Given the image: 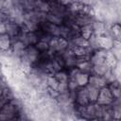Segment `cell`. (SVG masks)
<instances>
[{"mask_svg": "<svg viewBox=\"0 0 121 121\" xmlns=\"http://www.w3.org/2000/svg\"><path fill=\"white\" fill-rule=\"evenodd\" d=\"M89 103H90V101H89V97H88V93H87L86 86L78 87V90L76 91L74 104L77 105V106H86Z\"/></svg>", "mask_w": 121, "mask_h": 121, "instance_id": "obj_1", "label": "cell"}, {"mask_svg": "<svg viewBox=\"0 0 121 121\" xmlns=\"http://www.w3.org/2000/svg\"><path fill=\"white\" fill-rule=\"evenodd\" d=\"M113 99L114 98H113L108 85H106V86L102 87L101 89H99L98 97H97L95 103H97L99 105H109L112 102Z\"/></svg>", "mask_w": 121, "mask_h": 121, "instance_id": "obj_2", "label": "cell"}, {"mask_svg": "<svg viewBox=\"0 0 121 121\" xmlns=\"http://www.w3.org/2000/svg\"><path fill=\"white\" fill-rule=\"evenodd\" d=\"M60 54H61V57L63 59L64 67L66 69L77 66V56L75 55V53L73 52V50L71 48L68 47L67 49H65Z\"/></svg>", "mask_w": 121, "mask_h": 121, "instance_id": "obj_3", "label": "cell"}, {"mask_svg": "<svg viewBox=\"0 0 121 121\" xmlns=\"http://www.w3.org/2000/svg\"><path fill=\"white\" fill-rule=\"evenodd\" d=\"M95 19V18L93 14H89V13H86V12H83V11H79L75 16V25L81 27L83 26L91 25L94 22Z\"/></svg>", "mask_w": 121, "mask_h": 121, "instance_id": "obj_4", "label": "cell"}, {"mask_svg": "<svg viewBox=\"0 0 121 121\" xmlns=\"http://www.w3.org/2000/svg\"><path fill=\"white\" fill-rule=\"evenodd\" d=\"M5 25H6V33L11 38V41L15 39H19V36L21 35L20 25L10 20L7 21Z\"/></svg>", "mask_w": 121, "mask_h": 121, "instance_id": "obj_5", "label": "cell"}, {"mask_svg": "<svg viewBox=\"0 0 121 121\" xmlns=\"http://www.w3.org/2000/svg\"><path fill=\"white\" fill-rule=\"evenodd\" d=\"M106 55H107V50L102 49V48L96 49L91 54L90 61L93 65L105 63L106 62Z\"/></svg>", "mask_w": 121, "mask_h": 121, "instance_id": "obj_6", "label": "cell"}, {"mask_svg": "<svg viewBox=\"0 0 121 121\" xmlns=\"http://www.w3.org/2000/svg\"><path fill=\"white\" fill-rule=\"evenodd\" d=\"M19 40H21L26 46L35 45L36 43L39 41L35 31H28L26 33H21V35L19 36Z\"/></svg>", "mask_w": 121, "mask_h": 121, "instance_id": "obj_7", "label": "cell"}, {"mask_svg": "<svg viewBox=\"0 0 121 121\" xmlns=\"http://www.w3.org/2000/svg\"><path fill=\"white\" fill-rule=\"evenodd\" d=\"M26 47V46L24 44V43L21 40H19V39L12 40L11 41V47H10V51H11L12 56L19 59L22 56Z\"/></svg>", "mask_w": 121, "mask_h": 121, "instance_id": "obj_8", "label": "cell"}, {"mask_svg": "<svg viewBox=\"0 0 121 121\" xmlns=\"http://www.w3.org/2000/svg\"><path fill=\"white\" fill-rule=\"evenodd\" d=\"M88 84L91 85V86H93V87H95L97 89H101L102 87H104V86L107 85L106 80L104 79L103 77L97 76V75H95V74H91L89 76Z\"/></svg>", "mask_w": 121, "mask_h": 121, "instance_id": "obj_9", "label": "cell"}, {"mask_svg": "<svg viewBox=\"0 0 121 121\" xmlns=\"http://www.w3.org/2000/svg\"><path fill=\"white\" fill-rule=\"evenodd\" d=\"M11 47V38L7 33L0 34V50L9 51Z\"/></svg>", "mask_w": 121, "mask_h": 121, "instance_id": "obj_10", "label": "cell"}, {"mask_svg": "<svg viewBox=\"0 0 121 121\" xmlns=\"http://www.w3.org/2000/svg\"><path fill=\"white\" fill-rule=\"evenodd\" d=\"M108 87L113 96V98H120L121 95V90H120V81L115 79L108 84Z\"/></svg>", "mask_w": 121, "mask_h": 121, "instance_id": "obj_11", "label": "cell"}, {"mask_svg": "<svg viewBox=\"0 0 121 121\" xmlns=\"http://www.w3.org/2000/svg\"><path fill=\"white\" fill-rule=\"evenodd\" d=\"M110 68L111 67L106 62L105 63H100V64H95V65H93V72H92V74L103 77L110 70Z\"/></svg>", "mask_w": 121, "mask_h": 121, "instance_id": "obj_12", "label": "cell"}, {"mask_svg": "<svg viewBox=\"0 0 121 121\" xmlns=\"http://www.w3.org/2000/svg\"><path fill=\"white\" fill-rule=\"evenodd\" d=\"M87 88V93H88V97H89V101L90 103H95L96 99L98 97V94H99V89L93 87L89 84L86 85Z\"/></svg>", "mask_w": 121, "mask_h": 121, "instance_id": "obj_13", "label": "cell"}, {"mask_svg": "<svg viewBox=\"0 0 121 121\" xmlns=\"http://www.w3.org/2000/svg\"><path fill=\"white\" fill-rule=\"evenodd\" d=\"M54 77L58 80L59 83H67L68 80H69V76H68V72H67L66 68L61 69V70L56 72Z\"/></svg>", "mask_w": 121, "mask_h": 121, "instance_id": "obj_14", "label": "cell"}, {"mask_svg": "<svg viewBox=\"0 0 121 121\" xmlns=\"http://www.w3.org/2000/svg\"><path fill=\"white\" fill-rule=\"evenodd\" d=\"M77 67H78V70H79L80 72H82V73H86V74L91 75L92 72H93V64L91 63L90 60H86V61L78 63V64H77Z\"/></svg>", "mask_w": 121, "mask_h": 121, "instance_id": "obj_15", "label": "cell"}, {"mask_svg": "<svg viewBox=\"0 0 121 121\" xmlns=\"http://www.w3.org/2000/svg\"><path fill=\"white\" fill-rule=\"evenodd\" d=\"M89 74H86V73H82V72H78L75 78L77 83L78 84L79 87L81 86H86L88 84V80H89Z\"/></svg>", "mask_w": 121, "mask_h": 121, "instance_id": "obj_16", "label": "cell"}, {"mask_svg": "<svg viewBox=\"0 0 121 121\" xmlns=\"http://www.w3.org/2000/svg\"><path fill=\"white\" fill-rule=\"evenodd\" d=\"M46 21H48L51 24L57 25V26H60L63 24V18L62 17L58 16V15L53 14V13H50V12L46 13Z\"/></svg>", "mask_w": 121, "mask_h": 121, "instance_id": "obj_17", "label": "cell"}, {"mask_svg": "<svg viewBox=\"0 0 121 121\" xmlns=\"http://www.w3.org/2000/svg\"><path fill=\"white\" fill-rule=\"evenodd\" d=\"M93 34H94V29L92 27V24L87 25V26H83L80 27V36H82L86 40H88Z\"/></svg>", "mask_w": 121, "mask_h": 121, "instance_id": "obj_18", "label": "cell"}, {"mask_svg": "<svg viewBox=\"0 0 121 121\" xmlns=\"http://www.w3.org/2000/svg\"><path fill=\"white\" fill-rule=\"evenodd\" d=\"M36 48L39 50V52L43 53V52H47L49 50V45H48V42L45 41H38L35 44Z\"/></svg>", "mask_w": 121, "mask_h": 121, "instance_id": "obj_19", "label": "cell"}, {"mask_svg": "<svg viewBox=\"0 0 121 121\" xmlns=\"http://www.w3.org/2000/svg\"><path fill=\"white\" fill-rule=\"evenodd\" d=\"M58 85H59V82L55 78L54 76H48L46 78V86L47 87H50V88H53V89H56L57 90Z\"/></svg>", "mask_w": 121, "mask_h": 121, "instance_id": "obj_20", "label": "cell"}, {"mask_svg": "<svg viewBox=\"0 0 121 121\" xmlns=\"http://www.w3.org/2000/svg\"><path fill=\"white\" fill-rule=\"evenodd\" d=\"M79 1L82 3L83 6L92 7V8H94L97 4V2H98V0H79Z\"/></svg>", "mask_w": 121, "mask_h": 121, "instance_id": "obj_21", "label": "cell"}, {"mask_svg": "<svg viewBox=\"0 0 121 121\" xmlns=\"http://www.w3.org/2000/svg\"><path fill=\"white\" fill-rule=\"evenodd\" d=\"M8 20H9L8 15L2 9H0V23H6Z\"/></svg>", "mask_w": 121, "mask_h": 121, "instance_id": "obj_22", "label": "cell"}, {"mask_svg": "<svg viewBox=\"0 0 121 121\" xmlns=\"http://www.w3.org/2000/svg\"><path fill=\"white\" fill-rule=\"evenodd\" d=\"M7 102H8V100L1 95H0V111H1V109L5 106V104H6Z\"/></svg>", "mask_w": 121, "mask_h": 121, "instance_id": "obj_23", "label": "cell"}, {"mask_svg": "<svg viewBox=\"0 0 121 121\" xmlns=\"http://www.w3.org/2000/svg\"><path fill=\"white\" fill-rule=\"evenodd\" d=\"M74 0H58L59 3H60L61 5H64V6H69Z\"/></svg>", "mask_w": 121, "mask_h": 121, "instance_id": "obj_24", "label": "cell"}, {"mask_svg": "<svg viewBox=\"0 0 121 121\" xmlns=\"http://www.w3.org/2000/svg\"><path fill=\"white\" fill-rule=\"evenodd\" d=\"M6 33V25L5 23H0V34Z\"/></svg>", "mask_w": 121, "mask_h": 121, "instance_id": "obj_25", "label": "cell"}, {"mask_svg": "<svg viewBox=\"0 0 121 121\" xmlns=\"http://www.w3.org/2000/svg\"><path fill=\"white\" fill-rule=\"evenodd\" d=\"M5 3H6V0H0V9H3V7H4Z\"/></svg>", "mask_w": 121, "mask_h": 121, "instance_id": "obj_26", "label": "cell"}, {"mask_svg": "<svg viewBox=\"0 0 121 121\" xmlns=\"http://www.w3.org/2000/svg\"><path fill=\"white\" fill-rule=\"evenodd\" d=\"M19 1H21V2H23V1H25V0H19Z\"/></svg>", "mask_w": 121, "mask_h": 121, "instance_id": "obj_27", "label": "cell"}]
</instances>
